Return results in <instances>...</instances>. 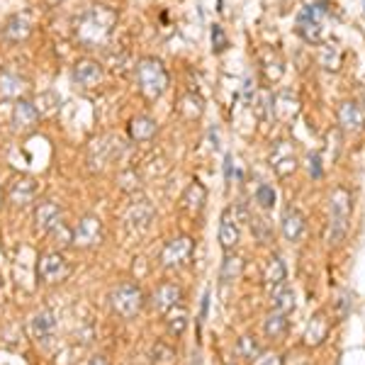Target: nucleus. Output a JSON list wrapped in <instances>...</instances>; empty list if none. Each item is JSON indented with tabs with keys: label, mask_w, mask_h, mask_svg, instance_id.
<instances>
[{
	"label": "nucleus",
	"mask_w": 365,
	"mask_h": 365,
	"mask_svg": "<svg viewBox=\"0 0 365 365\" xmlns=\"http://www.w3.org/2000/svg\"><path fill=\"white\" fill-rule=\"evenodd\" d=\"M327 334H329V319L319 312V314L312 317V322L307 324V329H304V344L319 346V344H324Z\"/></svg>",
	"instance_id": "21"
},
{
	"label": "nucleus",
	"mask_w": 365,
	"mask_h": 365,
	"mask_svg": "<svg viewBox=\"0 0 365 365\" xmlns=\"http://www.w3.org/2000/svg\"><path fill=\"white\" fill-rule=\"evenodd\" d=\"M251 365H282V358L273 351H261L256 358L251 361Z\"/></svg>",
	"instance_id": "36"
},
{
	"label": "nucleus",
	"mask_w": 365,
	"mask_h": 365,
	"mask_svg": "<svg viewBox=\"0 0 365 365\" xmlns=\"http://www.w3.org/2000/svg\"><path fill=\"white\" fill-rule=\"evenodd\" d=\"M309 175H312V178H322V175H324L322 156L319 154H312L309 156Z\"/></svg>",
	"instance_id": "38"
},
{
	"label": "nucleus",
	"mask_w": 365,
	"mask_h": 365,
	"mask_svg": "<svg viewBox=\"0 0 365 365\" xmlns=\"http://www.w3.org/2000/svg\"><path fill=\"white\" fill-rule=\"evenodd\" d=\"M25 91H27V81L22 76L17 73L0 76V100H20Z\"/></svg>",
	"instance_id": "20"
},
{
	"label": "nucleus",
	"mask_w": 365,
	"mask_h": 365,
	"mask_svg": "<svg viewBox=\"0 0 365 365\" xmlns=\"http://www.w3.org/2000/svg\"><path fill=\"white\" fill-rule=\"evenodd\" d=\"M270 166L275 168V173L278 175H290L292 170L297 168L295 154H292V149H290L287 141H278V144H275L273 154H270Z\"/></svg>",
	"instance_id": "16"
},
{
	"label": "nucleus",
	"mask_w": 365,
	"mask_h": 365,
	"mask_svg": "<svg viewBox=\"0 0 365 365\" xmlns=\"http://www.w3.org/2000/svg\"><path fill=\"white\" fill-rule=\"evenodd\" d=\"M166 331L170 336H182L187 329V309L182 304H175L173 309H168L166 314Z\"/></svg>",
	"instance_id": "24"
},
{
	"label": "nucleus",
	"mask_w": 365,
	"mask_h": 365,
	"mask_svg": "<svg viewBox=\"0 0 365 365\" xmlns=\"http://www.w3.org/2000/svg\"><path fill=\"white\" fill-rule=\"evenodd\" d=\"M237 353L241 358H246V361H253V358L261 353V346L256 344V339L253 336H241L239 344H237Z\"/></svg>",
	"instance_id": "31"
},
{
	"label": "nucleus",
	"mask_w": 365,
	"mask_h": 365,
	"mask_svg": "<svg viewBox=\"0 0 365 365\" xmlns=\"http://www.w3.org/2000/svg\"><path fill=\"white\" fill-rule=\"evenodd\" d=\"M34 108H37L39 117H42V115H54L58 110V96H54V93H44V96H39Z\"/></svg>",
	"instance_id": "32"
},
{
	"label": "nucleus",
	"mask_w": 365,
	"mask_h": 365,
	"mask_svg": "<svg viewBox=\"0 0 365 365\" xmlns=\"http://www.w3.org/2000/svg\"><path fill=\"white\" fill-rule=\"evenodd\" d=\"M322 15H327V3H314V5H304L297 15V34L304 42L319 44L322 42Z\"/></svg>",
	"instance_id": "6"
},
{
	"label": "nucleus",
	"mask_w": 365,
	"mask_h": 365,
	"mask_svg": "<svg viewBox=\"0 0 365 365\" xmlns=\"http://www.w3.org/2000/svg\"><path fill=\"white\" fill-rule=\"evenodd\" d=\"M270 304H273L275 312L292 314V312H295V292H292L287 285H280L278 290L270 292Z\"/></svg>",
	"instance_id": "26"
},
{
	"label": "nucleus",
	"mask_w": 365,
	"mask_h": 365,
	"mask_svg": "<svg viewBox=\"0 0 365 365\" xmlns=\"http://www.w3.org/2000/svg\"><path fill=\"white\" fill-rule=\"evenodd\" d=\"M241 270H244V261H241L239 256H232V253H229L225 261H222L220 278H222V282H234V280H239Z\"/></svg>",
	"instance_id": "29"
},
{
	"label": "nucleus",
	"mask_w": 365,
	"mask_h": 365,
	"mask_svg": "<svg viewBox=\"0 0 365 365\" xmlns=\"http://www.w3.org/2000/svg\"><path fill=\"white\" fill-rule=\"evenodd\" d=\"M117 22L115 10L105 8V5H93L88 13H83V17L76 25V37L78 42L86 46V49H96L110 37Z\"/></svg>",
	"instance_id": "1"
},
{
	"label": "nucleus",
	"mask_w": 365,
	"mask_h": 365,
	"mask_svg": "<svg viewBox=\"0 0 365 365\" xmlns=\"http://www.w3.org/2000/svg\"><path fill=\"white\" fill-rule=\"evenodd\" d=\"M37 273H39V278H42V282L54 285V282H61L68 278L71 266L61 251H46L42 253V258H39V263H37Z\"/></svg>",
	"instance_id": "7"
},
{
	"label": "nucleus",
	"mask_w": 365,
	"mask_h": 365,
	"mask_svg": "<svg viewBox=\"0 0 365 365\" xmlns=\"http://www.w3.org/2000/svg\"><path fill=\"white\" fill-rule=\"evenodd\" d=\"M285 278H287V270H285V263H282L280 256H270L268 266H266V275H263V280H266V287L270 292L278 290L280 285H285Z\"/></svg>",
	"instance_id": "22"
},
{
	"label": "nucleus",
	"mask_w": 365,
	"mask_h": 365,
	"mask_svg": "<svg viewBox=\"0 0 365 365\" xmlns=\"http://www.w3.org/2000/svg\"><path fill=\"white\" fill-rule=\"evenodd\" d=\"M363 103H365V93H363Z\"/></svg>",
	"instance_id": "41"
},
{
	"label": "nucleus",
	"mask_w": 365,
	"mask_h": 365,
	"mask_svg": "<svg viewBox=\"0 0 365 365\" xmlns=\"http://www.w3.org/2000/svg\"><path fill=\"white\" fill-rule=\"evenodd\" d=\"M110 304H113L115 314H120L122 319H134L144 307V292L134 282H122L110 292Z\"/></svg>",
	"instance_id": "4"
},
{
	"label": "nucleus",
	"mask_w": 365,
	"mask_h": 365,
	"mask_svg": "<svg viewBox=\"0 0 365 365\" xmlns=\"http://www.w3.org/2000/svg\"><path fill=\"white\" fill-rule=\"evenodd\" d=\"M137 83L139 91L144 93L149 100H156L163 96V91L168 88V71L158 58L146 56L139 61L137 66Z\"/></svg>",
	"instance_id": "3"
},
{
	"label": "nucleus",
	"mask_w": 365,
	"mask_h": 365,
	"mask_svg": "<svg viewBox=\"0 0 365 365\" xmlns=\"http://www.w3.org/2000/svg\"><path fill=\"white\" fill-rule=\"evenodd\" d=\"M339 125L341 129H346V132H361L365 127V113L363 108L358 103H341L339 108Z\"/></svg>",
	"instance_id": "15"
},
{
	"label": "nucleus",
	"mask_w": 365,
	"mask_h": 365,
	"mask_svg": "<svg viewBox=\"0 0 365 365\" xmlns=\"http://www.w3.org/2000/svg\"><path fill=\"white\" fill-rule=\"evenodd\" d=\"M0 282H3V278H0Z\"/></svg>",
	"instance_id": "42"
},
{
	"label": "nucleus",
	"mask_w": 365,
	"mask_h": 365,
	"mask_svg": "<svg viewBox=\"0 0 365 365\" xmlns=\"http://www.w3.org/2000/svg\"><path fill=\"white\" fill-rule=\"evenodd\" d=\"M182 299V290L175 282H163V285L156 287L154 297H151V304H154V309L158 314H166L168 309H173L175 304H180Z\"/></svg>",
	"instance_id": "12"
},
{
	"label": "nucleus",
	"mask_w": 365,
	"mask_h": 365,
	"mask_svg": "<svg viewBox=\"0 0 365 365\" xmlns=\"http://www.w3.org/2000/svg\"><path fill=\"white\" fill-rule=\"evenodd\" d=\"M256 202L261 205V207L270 210L275 205V190L270 185H266V182H263V185H258L256 187Z\"/></svg>",
	"instance_id": "34"
},
{
	"label": "nucleus",
	"mask_w": 365,
	"mask_h": 365,
	"mask_svg": "<svg viewBox=\"0 0 365 365\" xmlns=\"http://www.w3.org/2000/svg\"><path fill=\"white\" fill-rule=\"evenodd\" d=\"M0 205H3V192H0Z\"/></svg>",
	"instance_id": "40"
},
{
	"label": "nucleus",
	"mask_w": 365,
	"mask_h": 365,
	"mask_svg": "<svg viewBox=\"0 0 365 365\" xmlns=\"http://www.w3.org/2000/svg\"><path fill=\"white\" fill-rule=\"evenodd\" d=\"M154 134H156V122L146 115L134 117L132 125H129V137L137 141H149V139H154Z\"/></svg>",
	"instance_id": "27"
},
{
	"label": "nucleus",
	"mask_w": 365,
	"mask_h": 365,
	"mask_svg": "<svg viewBox=\"0 0 365 365\" xmlns=\"http://www.w3.org/2000/svg\"><path fill=\"white\" fill-rule=\"evenodd\" d=\"M329 244H341L349 234L351 220V192L346 187H336L329 197Z\"/></svg>",
	"instance_id": "2"
},
{
	"label": "nucleus",
	"mask_w": 365,
	"mask_h": 365,
	"mask_svg": "<svg viewBox=\"0 0 365 365\" xmlns=\"http://www.w3.org/2000/svg\"><path fill=\"white\" fill-rule=\"evenodd\" d=\"M151 363L154 365H173L175 363V351L161 341V344H156L154 349H151Z\"/></svg>",
	"instance_id": "30"
},
{
	"label": "nucleus",
	"mask_w": 365,
	"mask_h": 365,
	"mask_svg": "<svg viewBox=\"0 0 365 365\" xmlns=\"http://www.w3.org/2000/svg\"><path fill=\"white\" fill-rule=\"evenodd\" d=\"M197 105H202V100L195 98V96H185L180 100V113L192 120V117H197L200 113H202V108H197Z\"/></svg>",
	"instance_id": "35"
},
{
	"label": "nucleus",
	"mask_w": 365,
	"mask_h": 365,
	"mask_svg": "<svg viewBox=\"0 0 365 365\" xmlns=\"http://www.w3.org/2000/svg\"><path fill=\"white\" fill-rule=\"evenodd\" d=\"M49 234L56 239V244L61 246V249H66V246L73 244V229H68L66 225H63V222H58V225L51 229Z\"/></svg>",
	"instance_id": "33"
},
{
	"label": "nucleus",
	"mask_w": 365,
	"mask_h": 365,
	"mask_svg": "<svg viewBox=\"0 0 365 365\" xmlns=\"http://www.w3.org/2000/svg\"><path fill=\"white\" fill-rule=\"evenodd\" d=\"M280 227H282V237H285L287 241H299L302 239V234H304V217H302V212L295 210V207H287L285 212H282V222H280Z\"/></svg>",
	"instance_id": "17"
},
{
	"label": "nucleus",
	"mask_w": 365,
	"mask_h": 365,
	"mask_svg": "<svg viewBox=\"0 0 365 365\" xmlns=\"http://www.w3.org/2000/svg\"><path fill=\"white\" fill-rule=\"evenodd\" d=\"M263 331H266L268 339L278 341L287 334V314H282V312H270L266 317V324H263Z\"/></svg>",
	"instance_id": "28"
},
{
	"label": "nucleus",
	"mask_w": 365,
	"mask_h": 365,
	"mask_svg": "<svg viewBox=\"0 0 365 365\" xmlns=\"http://www.w3.org/2000/svg\"><path fill=\"white\" fill-rule=\"evenodd\" d=\"M29 32H32V25L25 15H15L8 20V25L3 29V37L10 39V42H20V39H27Z\"/></svg>",
	"instance_id": "25"
},
{
	"label": "nucleus",
	"mask_w": 365,
	"mask_h": 365,
	"mask_svg": "<svg viewBox=\"0 0 365 365\" xmlns=\"http://www.w3.org/2000/svg\"><path fill=\"white\" fill-rule=\"evenodd\" d=\"M220 244L225 251L237 249L239 244V225H237V215H234V207H227L222 212L220 220Z\"/></svg>",
	"instance_id": "14"
},
{
	"label": "nucleus",
	"mask_w": 365,
	"mask_h": 365,
	"mask_svg": "<svg viewBox=\"0 0 365 365\" xmlns=\"http://www.w3.org/2000/svg\"><path fill=\"white\" fill-rule=\"evenodd\" d=\"M86 365H108V361H105L103 356H93L91 361H88Z\"/></svg>",
	"instance_id": "39"
},
{
	"label": "nucleus",
	"mask_w": 365,
	"mask_h": 365,
	"mask_svg": "<svg viewBox=\"0 0 365 365\" xmlns=\"http://www.w3.org/2000/svg\"><path fill=\"white\" fill-rule=\"evenodd\" d=\"M39 120V113L37 108H34L32 103H27V100H17L15 108H13V127L17 132H27V129H32L37 125Z\"/></svg>",
	"instance_id": "18"
},
{
	"label": "nucleus",
	"mask_w": 365,
	"mask_h": 365,
	"mask_svg": "<svg viewBox=\"0 0 365 365\" xmlns=\"http://www.w3.org/2000/svg\"><path fill=\"white\" fill-rule=\"evenodd\" d=\"M61 205L54 202V200H44V202L37 205V210H34V229L42 234H49L51 229H54L58 222H61Z\"/></svg>",
	"instance_id": "9"
},
{
	"label": "nucleus",
	"mask_w": 365,
	"mask_h": 365,
	"mask_svg": "<svg viewBox=\"0 0 365 365\" xmlns=\"http://www.w3.org/2000/svg\"><path fill=\"white\" fill-rule=\"evenodd\" d=\"M205 200H207V190H205L202 182H190L187 190L182 192V207L187 212H200L205 207Z\"/></svg>",
	"instance_id": "23"
},
{
	"label": "nucleus",
	"mask_w": 365,
	"mask_h": 365,
	"mask_svg": "<svg viewBox=\"0 0 365 365\" xmlns=\"http://www.w3.org/2000/svg\"><path fill=\"white\" fill-rule=\"evenodd\" d=\"M127 222H129V229L144 232V229H149V225L154 222V207H151L146 200H141V202H137L132 210H129Z\"/></svg>",
	"instance_id": "19"
},
{
	"label": "nucleus",
	"mask_w": 365,
	"mask_h": 365,
	"mask_svg": "<svg viewBox=\"0 0 365 365\" xmlns=\"http://www.w3.org/2000/svg\"><path fill=\"white\" fill-rule=\"evenodd\" d=\"M29 331H32L34 341H39V344H46V341L54 336V331H56L54 312H49V309L37 312V314L29 319Z\"/></svg>",
	"instance_id": "13"
},
{
	"label": "nucleus",
	"mask_w": 365,
	"mask_h": 365,
	"mask_svg": "<svg viewBox=\"0 0 365 365\" xmlns=\"http://www.w3.org/2000/svg\"><path fill=\"white\" fill-rule=\"evenodd\" d=\"M103 81V66L93 58H81L73 66V83L81 88H96Z\"/></svg>",
	"instance_id": "11"
},
{
	"label": "nucleus",
	"mask_w": 365,
	"mask_h": 365,
	"mask_svg": "<svg viewBox=\"0 0 365 365\" xmlns=\"http://www.w3.org/2000/svg\"><path fill=\"white\" fill-rule=\"evenodd\" d=\"M212 46H215V51H225L229 46V39H227L225 29H222L220 25L212 27Z\"/></svg>",
	"instance_id": "37"
},
{
	"label": "nucleus",
	"mask_w": 365,
	"mask_h": 365,
	"mask_svg": "<svg viewBox=\"0 0 365 365\" xmlns=\"http://www.w3.org/2000/svg\"><path fill=\"white\" fill-rule=\"evenodd\" d=\"M192 253H195V241L190 237H175L163 246L161 266L168 270H180L192 261Z\"/></svg>",
	"instance_id": "5"
},
{
	"label": "nucleus",
	"mask_w": 365,
	"mask_h": 365,
	"mask_svg": "<svg viewBox=\"0 0 365 365\" xmlns=\"http://www.w3.org/2000/svg\"><path fill=\"white\" fill-rule=\"evenodd\" d=\"M37 180L29 178V175H20V178H15L10 182L8 187V200L15 205V207H25V205L32 202L34 197H37Z\"/></svg>",
	"instance_id": "10"
},
{
	"label": "nucleus",
	"mask_w": 365,
	"mask_h": 365,
	"mask_svg": "<svg viewBox=\"0 0 365 365\" xmlns=\"http://www.w3.org/2000/svg\"><path fill=\"white\" fill-rule=\"evenodd\" d=\"M103 241V222L96 215H86L73 229V246L78 249H93Z\"/></svg>",
	"instance_id": "8"
}]
</instances>
